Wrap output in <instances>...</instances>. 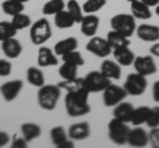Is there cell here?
<instances>
[{"label": "cell", "mask_w": 159, "mask_h": 148, "mask_svg": "<svg viewBox=\"0 0 159 148\" xmlns=\"http://www.w3.org/2000/svg\"><path fill=\"white\" fill-rule=\"evenodd\" d=\"M133 111H134V106L130 102H125L122 101L121 103H118L117 106H114L113 110V116L117 119L130 123L131 122V116H133Z\"/></svg>", "instance_id": "23"}, {"label": "cell", "mask_w": 159, "mask_h": 148, "mask_svg": "<svg viewBox=\"0 0 159 148\" xmlns=\"http://www.w3.org/2000/svg\"><path fill=\"white\" fill-rule=\"evenodd\" d=\"M24 87V82L21 80H12L7 81L0 86V95L6 102H13L20 95Z\"/></svg>", "instance_id": "11"}, {"label": "cell", "mask_w": 159, "mask_h": 148, "mask_svg": "<svg viewBox=\"0 0 159 148\" xmlns=\"http://www.w3.org/2000/svg\"><path fill=\"white\" fill-rule=\"evenodd\" d=\"M89 91L81 93H66L65 95V110L66 114L72 118L88 115L92 111L89 105Z\"/></svg>", "instance_id": "1"}, {"label": "cell", "mask_w": 159, "mask_h": 148, "mask_svg": "<svg viewBox=\"0 0 159 148\" xmlns=\"http://www.w3.org/2000/svg\"><path fill=\"white\" fill-rule=\"evenodd\" d=\"M58 74L61 80H73V78L78 77V66L73 65L69 62H64L61 66L58 67Z\"/></svg>", "instance_id": "34"}, {"label": "cell", "mask_w": 159, "mask_h": 148, "mask_svg": "<svg viewBox=\"0 0 159 148\" xmlns=\"http://www.w3.org/2000/svg\"><path fill=\"white\" fill-rule=\"evenodd\" d=\"M141 2H143V3L146 4V6H148L150 8L157 7L158 4H159V0H141Z\"/></svg>", "instance_id": "45"}, {"label": "cell", "mask_w": 159, "mask_h": 148, "mask_svg": "<svg viewBox=\"0 0 159 148\" xmlns=\"http://www.w3.org/2000/svg\"><path fill=\"white\" fill-rule=\"evenodd\" d=\"M28 144V141L24 139V136H17V135H15L12 137V141H11V147L12 148H25Z\"/></svg>", "instance_id": "41"}, {"label": "cell", "mask_w": 159, "mask_h": 148, "mask_svg": "<svg viewBox=\"0 0 159 148\" xmlns=\"http://www.w3.org/2000/svg\"><path fill=\"white\" fill-rule=\"evenodd\" d=\"M24 9H25V4L17 0H4L2 3V11L11 17L20 12H24Z\"/></svg>", "instance_id": "30"}, {"label": "cell", "mask_w": 159, "mask_h": 148, "mask_svg": "<svg viewBox=\"0 0 159 148\" xmlns=\"http://www.w3.org/2000/svg\"><path fill=\"white\" fill-rule=\"evenodd\" d=\"M129 132H130V127H129V123L126 122H122L117 119V118H113L107 123V136L117 146L127 144Z\"/></svg>", "instance_id": "5"}, {"label": "cell", "mask_w": 159, "mask_h": 148, "mask_svg": "<svg viewBox=\"0 0 159 148\" xmlns=\"http://www.w3.org/2000/svg\"><path fill=\"white\" fill-rule=\"evenodd\" d=\"M41 134H43L41 127H40L37 123L25 122V123L21 124V135L24 136V139H25L28 143L34 140V139H37V137H40Z\"/></svg>", "instance_id": "25"}, {"label": "cell", "mask_w": 159, "mask_h": 148, "mask_svg": "<svg viewBox=\"0 0 159 148\" xmlns=\"http://www.w3.org/2000/svg\"><path fill=\"white\" fill-rule=\"evenodd\" d=\"M110 27L126 37H131L135 33L137 23L131 13H117L110 19Z\"/></svg>", "instance_id": "4"}, {"label": "cell", "mask_w": 159, "mask_h": 148, "mask_svg": "<svg viewBox=\"0 0 159 148\" xmlns=\"http://www.w3.org/2000/svg\"><path fill=\"white\" fill-rule=\"evenodd\" d=\"M51 140L57 148H72L74 147V140L68 136V131L62 126H56L51 130Z\"/></svg>", "instance_id": "12"}, {"label": "cell", "mask_w": 159, "mask_h": 148, "mask_svg": "<svg viewBox=\"0 0 159 148\" xmlns=\"http://www.w3.org/2000/svg\"><path fill=\"white\" fill-rule=\"evenodd\" d=\"M57 86L61 89L62 91L65 93H81V91H89L86 86H85V82H84V78H73V80H61Z\"/></svg>", "instance_id": "21"}, {"label": "cell", "mask_w": 159, "mask_h": 148, "mask_svg": "<svg viewBox=\"0 0 159 148\" xmlns=\"http://www.w3.org/2000/svg\"><path fill=\"white\" fill-rule=\"evenodd\" d=\"M12 73V63L8 60L0 58V77H8Z\"/></svg>", "instance_id": "39"}, {"label": "cell", "mask_w": 159, "mask_h": 148, "mask_svg": "<svg viewBox=\"0 0 159 148\" xmlns=\"http://www.w3.org/2000/svg\"><path fill=\"white\" fill-rule=\"evenodd\" d=\"M99 70L105 74V76L110 81H118V80H121L122 66L119 65L118 62L114 61V60H107V58H105L103 62L101 63V67H99Z\"/></svg>", "instance_id": "20"}, {"label": "cell", "mask_w": 159, "mask_h": 148, "mask_svg": "<svg viewBox=\"0 0 159 148\" xmlns=\"http://www.w3.org/2000/svg\"><path fill=\"white\" fill-rule=\"evenodd\" d=\"M133 66L137 73L142 74V76H146V77L151 76V74H155L158 72L157 62L154 60V56H151V54H147V56H137L133 62Z\"/></svg>", "instance_id": "10"}, {"label": "cell", "mask_w": 159, "mask_h": 148, "mask_svg": "<svg viewBox=\"0 0 159 148\" xmlns=\"http://www.w3.org/2000/svg\"><path fill=\"white\" fill-rule=\"evenodd\" d=\"M127 2H129V3H131V2H135V0H127Z\"/></svg>", "instance_id": "48"}, {"label": "cell", "mask_w": 159, "mask_h": 148, "mask_svg": "<svg viewBox=\"0 0 159 148\" xmlns=\"http://www.w3.org/2000/svg\"><path fill=\"white\" fill-rule=\"evenodd\" d=\"M61 89L56 85H43L37 91V103L45 111H53L61 97Z\"/></svg>", "instance_id": "2"}, {"label": "cell", "mask_w": 159, "mask_h": 148, "mask_svg": "<svg viewBox=\"0 0 159 148\" xmlns=\"http://www.w3.org/2000/svg\"><path fill=\"white\" fill-rule=\"evenodd\" d=\"M80 25H81V32H82L84 36L90 38L93 36H96V33L98 31L99 17L96 13H85L81 23H80Z\"/></svg>", "instance_id": "15"}, {"label": "cell", "mask_w": 159, "mask_h": 148, "mask_svg": "<svg viewBox=\"0 0 159 148\" xmlns=\"http://www.w3.org/2000/svg\"><path fill=\"white\" fill-rule=\"evenodd\" d=\"M90 124L88 122H78L73 123L68 130V136L72 140L78 141V140H85L90 136Z\"/></svg>", "instance_id": "18"}, {"label": "cell", "mask_w": 159, "mask_h": 148, "mask_svg": "<svg viewBox=\"0 0 159 148\" xmlns=\"http://www.w3.org/2000/svg\"><path fill=\"white\" fill-rule=\"evenodd\" d=\"M113 57L114 61L118 62L121 66H131L137 56L130 49V46H122L113 49Z\"/></svg>", "instance_id": "19"}, {"label": "cell", "mask_w": 159, "mask_h": 148, "mask_svg": "<svg viewBox=\"0 0 159 148\" xmlns=\"http://www.w3.org/2000/svg\"><path fill=\"white\" fill-rule=\"evenodd\" d=\"M155 13H157V16L159 17V4H158L157 7H155Z\"/></svg>", "instance_id": "46"}, {"label": "cell", "mask_w": 159, "mask_h": 148, "mask_svg": "<svg viewBox=\"0 0 159 148\" xmlns=\"http://www.w3.org/2000/svg\"><path fill=\"white\" fill-rule=\"evenodd\" d=\"M2 50L8 60H15L23 53V45L16 37H11L2 41Z\"/></svg>", "instance_id": "17"}, {"label": "cell", "mask_w": 159, "mask_h": 148, "mask_svg": "<svg viewBox=\"0 0 159 148\" xmlns=\"http://www.w3.org/2000/svg\"><path fill=\"white\" fill-rule=\"evenodd\" d=\"M52 37V27L47 17H41L29 27V38L34 45H44Z\"/></svg>", "instance_id": "3"}, {"label": "cell", "mask_w": 159, "mask_h": 148, "mask_svg": "<svg viewBox=\"0 0 159 148\" xmlns=\"http://www.w3.org/2000/svg\"><path fill=\"white\" fill-rule=\"evenodd\" d=\"M147 85H148L147 77L135 72V73H130L126 77L125 83H123V89L126 90L127 95L139 97L146 91Z\"/></svg>", "instance_id": "6"}, {"label": "cell", "mask_w": 159, "mask_h": 148, "mask_svg": "<svg viewBox=\"0 0 159 148\" xmlns=\"http://www.w3.org/2000/svg\"><path fill=\"white\" fill-rule=\"evenodd\" d=\"M152 99L159 103V80L154 82L152 85Z\"/></svg>", "instance_id": "43"}, {"label": "cell", "mask_w": 159, "mask_h": 148, "mask_svg": "<svg viewBox=\"0 0 159 148\" xmlns=\"http://www.w3.org/2000/svg\"><path fill=\"white\" fill-rule=\"evenodd\" d=\"M135 34L139 40L154 44L159 41V27L154 24H141V25H137Z\"/></svg>", "instance_id": "13"}, {"label": "cell", "mask_w": 159, "mask_h": 148, "mask_svg": "<svg viewBox=\"0 0 159 148\" xmlns=\"http://www.w3.org/2000/svg\"><path fill=\"white\" fill-rule=\"evenodd\" d=\"M61 60H62V62L73 63V65H76L78 67L85 65V58H84V56L77 50V49H76V50L69 52L66 54H64V56H61Z\"/></svg>", "instance_id": "36"}, {"label": "cell", "mask_w": 159, "mask_h": 148, "mask_svg": "<svg viewBox=\"0 0 159 148\" xmlns=\"http://www.w3.org/2000/svg\"><path fill=\"white\" fill-rule=\"evenodd\" d=\"M65 2L64 0H48L43 6V15L44 16H54L60 11L65 9Z\"/></svg>", "instance_id": "31"}, {"label": "cell", "mask_w": 159, "mask_h": 148, "mask_svg": "<svg viewBox=\"0 0 159 148\" xmlns=\"http://www.w3.org/2000/svg\"><path fill=\"white\" fill-rule=\"evenodd\" d=\"M17 29L12 25L11 21H0V42L11 37H16Z\"/></svg>", "instance_id": "35"}, {"label": "cell", "mask_w": 159, "mask_h": 148, "mask_svg": "<svg viewBox=\"0 0 159 148\" xmlns=\"http://www.w3.org/2000/svg\"><path fill=\"white\" fill-rule=\"evenodd\" d=\"M106 40L109 42V45L111 46V49H117V48H122V46H130V37H126L121 34L117 31H111L107 33Z\"/></svg>", "instance_id": "27"}, {"label": "cell", "mask_w": 159, "mask_h": 148, "mask_svg": "<svg viewBox=\"0 0 159 148\" xmlns=\"http://www.w3.org/2000/svg\"><path fill=\"white\" fill-rule=\"evenodd\" d=\"M12 25L17 29V31H23V29H27L32 25V20H31V16L24 12H20L17 15L12 16Z\"/></svg>", "instance_id": "33"}, {"label": "cell", "mask_w": 159, "mask_h": 148, "mask_svg": "<svg viewBox=\"0 0 159 148\" xmlns=\"http://www.w3.org/2000/svg\"><path fill=\"white\" fill-rule=\"evenodd\" d=\"M106 6V0H86L82 4L84 13H97Z\"/></svg>", "instance_id": "37"}, {"label": "cell", "mask_w": 159, "mask_h": 148, "mask_svg": "<svg viewBox=\"0 0 159 148\" xmlns=\"http://www.w3.org/2000/svg\"><path fill=\"white\" fill-rule=\"evenodd\" d=\"M17 2H21V3L25 4V3H28V2H29V0H17Z\"/></svg>", "instance_id": "47"}, {"label": "cell", "mask_w": 159, "mask_h": 148, "mask_svg": "<svg viewBox=\"0 0 159 148\" xmlns=\"http://www.w3.org/2000/svg\"><path fill=\"white\" fill-rule=\"evenodd\" d=\"M65 9L72 15V17L74 19L76 24H80L84 17V9H82V6H80V3L77 0H69L65 6Z\"/></svg>", "instance_id": "32"}, {"label": "cell", "mask_w": 159, "mask_h": 148, "mask_svg": "<svg viewBox=\"0 0 159 148\" xmlns=\"http://www.w3.org/2000/svg\"><path fill=\"white\" fill-rule=\"evenodd\" d=\"M84 82H85V86L89 93H101L111 83V81L101 70L89 72L86 77L84 78Z\"/></svg>", "instance_id": "7"}, {"label": "cell", "mask_w": 159, "mask_h": 148, "mask_svg": "<svg viewBox=\"0 0 159 148\" xmlns=\"http://www.w3.org/2000/svg\"><path fill=\"white\" fill-rule=\"evenodd\" d=\"M78 46V41L76 37H66V38H62L58 42H56V45L53 46V50L57 56H64L72 50H76Z\"/></svg>", "instance_id": "24"}, {"label": "cell", "mask_w": 159, "mask_h": 148, "mask_svg": "<svg viewBox=\"0 0 159 148\" xmlns=\"http://www.w3.org/2000/svg\"><path fill=\"white\" fill-rule=\"evenodd\" d=\"M130 11L133 16L135 17V20H148L152 16L151 8L141 0H135V2L130 3Z\"/></svg>", "instance_id": "22"}, {"label": "cell", "mask_w": 159, "mask_h": 148, "mask_svg": "<svg viewBox=\"0 0 159 148\" xmlns=\"http://www.w3.org/2000/svg\"><path fill=\"white\" fill-rule=\"evenodd\" d=\"M148 139H150V144L155 148H159V127L151 128L148 132Z\"/></svg>", "instance_id": "40"}, {"label": "cell", "mask_w": 159, "mask_h": 148, "mask_svg": "<svg viewBox=\"0 0 159 148\" xmlns=\"http://www.w3.org/2000/svg\"><path fill=\"white\" fill-rule=\"evenodd\" d=\"M126 97H127V93L125 89H123V86H117V85H113V83H110V85L102 91V101L106 107L117 106L118 103L125 101Z\"/></svg>", "instance_id": "8"}, {"label": "cell", "mask_w": 159, "mask_h": 148, "mask_svg": "<svg viewBox=\"0 0 159 148\" xmlns=\"http://www.w3.org/2000/svg\"><path fill=\"white\" fill-rule=\"evenodd\" d=\"M58 63V56L54 53L53 49L41 45L37 50V65L40 67L56 66Z\"/></svg>", "instance_id": "16"}, {"label": "cell", "mask_w": 159, "mask_h": 148, "mask_svg": "<svg viewBox=\"0 0 159 148\" xmlns=\"http://www.w3.org/2000/svg\"><path fill=\"white\" fill-rule=\"evenodd\" d=\"M150 53H151V56L159 58V41L154 42L152 45H151V48H150Z\"/></svg>", "instance_id": "44"}, {"label": "cell", "mask_w": 159, "mask_h": 148, "mask_svg": "<svg viewBox=\"0 0 159 148\" xmlns=\"http://www.w3.org/2000/svg\"><path fill=\"white\" fill-rule=\"evenodd\" d=\"M150 111H151V107H147V106H139V107H134V111H133V116H131V124L135 127V126H142V124H146V122L148 119V115H150Z\"/></svg>", "instance_id": "28"}, {"label": "cell", "mask_w": 159, "mask_h": 148, "mask_svg": "<svg viewBox=\"0 0 159 148\" xmlns=\"http://www.w3.org/2000/svg\"><path fill=\"white\" fill-rule=\"evenodd\" d=\"M86 50L99 58H106L107 56H110L113 53V49L109 45L106 38L98 37V36L90 37V40L86 44Z\"/></svg>", "instance_id": "9"}, {"label": "cell", "mask_w": 159, "mask_h": 148, "mask_svg": "<svg viewBox=\"0 0 159 148\" xmlns=\"http://www.w3.org/2000/svg\"><path fill=\"white\" fill-rule=\"evenodd\" d=\"M54 25L60 29H69V28H73V25L76 24L74 19L72 17V15L69 13L66 9H62L58 13L54 15Z\"/></svg>", "instance_id": "29"}, {"label": "cell", "mask_w": 159, "mask_h": 148, "mask_svg": "<svg viewBox=\"0 0 159 148\" xmlns=\"http://www.w3.org/2000/svg\"><path fill=\"white\" fill-rule=\"evenodd\" d=\"M127 144L135 148L146 147L147 144H150V139H148V132L145 128L135 126V128H130L127 137Z\"/></svg>", "instance_id": "14"}, {"label": "cell", "mask_w": 159, "mask_h": 148, "mask_svg": "<svg viewBox=\"0 0 159 148\" xmlns=\"http://www.w3.org/2000/svg\"><path fill=\"white\" fill-rule=\"evenodd\" d=\"M146 124L150 128L159 127V106L151 107V111H150V115H148V119L146 122Z\"/></svg>", "instance_id": "38"}, {"label": "cell", "mask_w": 159, "mask_h": 148, "mask_svg": "<svg viewBox=\"0 0 159 148\" xmlns=\"http://www.w3.org/2000/svg\"><path fill=\"white\" fill-rule=\"evenodd\" d=\"M11 143V136L8 135V132L0 130V147H6Z\"/></svg>", "instance_id": "42"}, {"label": "cell", "mask_w": 159, "mask_h": 148, "mask_svg": "<svg viewBox=\"0 0 159 148\" xmlns=\"http://www.w3.org/2000/svg\"><path fill=\"white\" fill-rule=\"evenodd\" d=\"M27 81L31 83L34 87H41L43 85H45V77L44 73L40 67L37 66H29L27 69Z\"/></svg>", "instance_id": "26"}]
</instances>
